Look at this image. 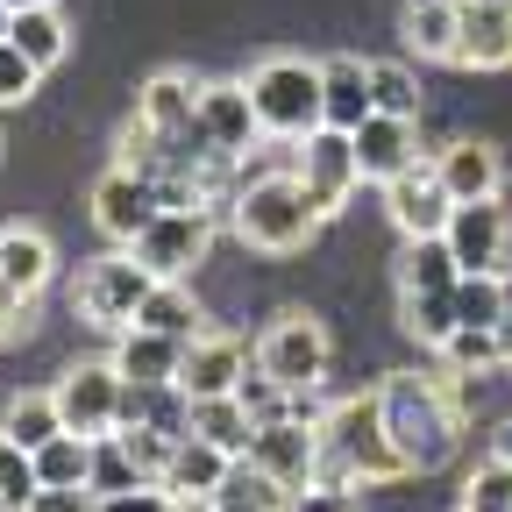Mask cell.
<instances>
[{
	"label": "cell",
	"instance_id": "18",
	"mask_svg": "<svg viewBox=\"0 0 512 512\" xmlns=\"http://www.w3.org/2000/svg\"><path fill=\"white\" fill-rule=\"evenodd\" d=\"M249 363H256V356L242 349V335L207 328V335H192V342H185V370H178V384H185L192 399H214V392H235Z\"/></svg>",
	"mask_w": 512,
	"mask_h": 512
},
{
	"label": "cell",
	"instance_id": "38",
	"mask_svg": "<svg viewBox=\"0 0 512 512\" xmlns=\"http://www.w3.org/2000/svg\"><path fill=\"white\" fill-rule=\"evenodd\" d=\"M235 399L249 406V420H256V427H271V420H285V413H292V384H278L264 363H249V370H242V384H235Z\"/></svg>",
	"mask_w": 512,
	"mask_h": 512
},
{
	"label": "cell",
	"instance_id": "32",
	"mask_svg": "<svg viewBox=\"0 0 512 512\" xmlns=\"http://www.w3.org/2000/svg\"><path fill=\"white\" fill-rule=\"evenodd\" d=\"M8 36H15L36 64H43V72H50V64H64V50H72V22L57 15V0H50V8H22Z\"/></svg>",
	"mask_w": 512,
	"mask_h": 512
},
{
	"label": "cell",
	"instance_id": "22",
	"mask_svg": "<svg viewBox=\"0 0 512 512\" xmlns=\"http://www.w3.org/2000/svg\"><path fill=\"white\" fill-rule=\"evenodd\" d=\"M228 470H235L228 448H214L207 434H178V456H171V470H164V491H178V498H214Z\"/></svg>",
	"mask_w": 512,
	"mask_h": 512
},
{
	"label": "cell",
	"instance_id": "44",
	"mask_svg": "<svg viewBox=\"0 0 512 512\" xmlns=\"http://www.w3.org/2000/svg\"><path fill=\"white\" fill-rule=\"evenodd\" d=\"M100 512H171V491L164 484H136V491H107Z\"/></svg>",
	"mask_w": 512,
	"mask_h": 512
},
{
	"label": "cell",
	"instance_id": "39",
	"mask_svg": "<svg viewBox=\"0 0 512 512\" xmlns=\"http://www.w3.org/2000/svg\"><path fill=\"white\" fill-rule=\"evenodd\" d=\"M36 79H43V64L8 36V43H0V107H22V100L36 93Z\"/></svg>",
	"mask_w": 512,
	"mask_h": 512
},
{
	"label": "cell",
	"instance_id": "15",
	"mask_svg": "<svg viewBox=\"0 0 512 512\" xmlns=\"http://www.w3.org/2000/svg\"><path fill=\"white\" fill-rule=\"evenodd\" d=\"M349 136H356L363 185H392L399 171L420 164V121H406V114H370L363 128H349Z\"/></svg>",
	"mask_w": 512,
	"mask_h": 512
},
{
	"label": "cell",
	"instance_id": "12",
	"mask_svg": "<svg viewBox=\"0 0 512 512\" xmlns=\"http://www.w3.org/2000/svg\"><path fill=\"white\" fill-rule=\"evenodd\" d=\"M299 178L320 200V214H342V200L363 185V164H356V136L349 128H313L299 143Z\"/></svg>",
	"mask_w": 512,
	"mask_h": 512
},
{
	"label": "cell",
	"instance_id": "35",
	"mask_svg": "<svg viewBox=\"0 0 512 512\" xmlns=\"http://www.w3.org/2000/svg\"><path fill=\"white\" fill-rule=\"evenodd\" d=\"M43 491L36 477V456L15 441V434H0V512H29V498Z\"/></svg>",
	"mask_w": 512,
	"mask_h": 512
},
{
	"label": "cell",
	"instance_id": "1",
	"mask_svg": "<svg viewBox=\"0 0 512 512\" xmlns=\"http://www.w3.org/2000/svg\"><path fill=\"white\" fill-rule=\"evenodd\" d=\"M377 399H384V427H392L413 477L441 470L463 448V377L448 363L441 370H392L377 384Z\"/></svg>",
	"mask_w": 512,
	"mask_h": 512
},
{
	"label": "cell",
	"instance_id": "16",
	"mask_svg": "<svg viewBox=\"0 0 512 512\" xmlns=\"http://www.w3.org/2000/svg\"><path fill=\"white\" fill-rule=\"evenodd\" d=\"M463 72H505L512 64V0H463V29H456V57Z\"/></svg>",
	"mask_w": 512,
	"mask_h": 512
},
{
	"label": "cell",
	"instance_id": "34",
	"mask_svg": "<svg viewBox=\"0 0 512 512\" xmlns=\"http://www.w3.org/2000/svg\"><path fill=\"white\" fill-rule=\"evenodd\" d=\"M505 320V271H463L456 278V328H498Z\"/></svg>",
	"mask_w": 512,
	"mask_h": 512
},
{
	"label": "cell",
	"instance_id": "17",
	"mask_svg": "<svg viewBox=\"0 0 512 512\" xmlns=\"http://www.w3.org/2000/svg\"><path fill=\"white\" fill-rule=\"evenodd\" d=\"M200 86H207V79H192V72H150V79H143V93H136V121L192 150V121H200Z\"/></svg>",
	"mask_w": 512,
	"mask_h": 512
},
{
	"label": "cell",
	"instance_id": "28",
	"mask_svg": "<svg viewBox=\"0 0 512 512\" xmlns=\"http://www.w3.org/2000/svg\"><path fill=\"white\" fill-rule=\"evenodd\" d=\"M285 498H292V491H285L271 470H256L249 456H235V470H228L221 491H214L221 512H285Z\"/></svg>",
	"mask_w": 512,
	"mask_h": 512
},
{
	"label": "cell",
	"instance_id": "7",
	"mask_svg": "<svg viewBox=\"0 0 512 512\" xmlns=\"http://www.w3.org/2000/svg\"><path fill=\"white\" fill-rule=\"evenodd\" d=\"M128 249L150 264V278H192L214 249V207H164Z\"/></svg>",
	"mask_w": 512,
	"mask_h": 512
},
{
	"label": "cell",
	"instance_id": "8",
	"mask_svg": "<svg viewBox=\"0 0 512 512\" xmlns=\"http://www.w3.org/2000/svg\"><path fill=\"white\" fill-rule=\"evenodd\" d=\"M256 143H264V128H256L249 86H242V79H207V86H200V121H192V150L242 164Z\"/></svg>",
	"mask_w": 512,
	"mask_h": 512
},
{
	"label": "cell",
	"instance_id": "40",
	"mask_svg": "<svg viewBox=\"0 0 512 512\" xmlns=\"http://www.w3.org/2000/svg\"><path fill=\"white\" fill-rule=\"evenodd\" d=\"M463 505L470 512H512V463H477V477L463 484Z\"/></svg>",
	"mask_w": 512,
	"mask_h": 512
},
{
	"label": "cell",
	"instance_id": "24",
	"mask_svg": "<svg viewBox=\"0 0 512 512\" xmlns=\"http://www.w3.org/2000/svg\"><path fill=\"white\" fill-rule=\"evenodd\" d=\"M406 50L413 57H456V29H463V0H406Z\"/></svg>",
	"mask_w": 512,
	"mask_h": 512
},
{
	"label": "cell",
	"instance_id": "42",
	"mask_svg": "<svg viewBox=\"0 0 512 512\" xmlns=\"http://www.w3.org/2000/svg\"><path fill=\"white\" fill-rule=\"evenodd\" d=\"M285 512H363V498H356V484L313 477V484H299V491L285 498Z\"/></svg>",
	"mask_w": 512,
	"mask_h": 512
},
{
	"label": "cell",
	"instance_id": "46",
	"mask_svg": "<svg viewBox=\"0 0 512 512\" xmlns=\"http://www.w3.org/2000/svg\"><path fill=\"white\" fill-rule=\"evenodd\" d=\"M484 456H491V463H512V420L491 427V448H484Z\"/></svg>",
	"mask_w": 512,
	"mask_h": 512
},
{
	"label": "cell",
	"instance_id": "14",
	"mask_svg": "<svg viewBox=\"0 0 512 512\" xmlns=\"http://www.w3.org/2000/svg\"><path fill=\"white\" fill-rule=\"evenodd\" d=\"M249 463H256V470H271L285 491L313 484V477H320V427H306V420H292V413L271 420V427H256Z\"/></svg>",
	"mask_w": 512,
	"mask_h": 512
},
{
	"label": "cell",
	"instance_id": "29",
	"mask_svg": "<svg viewBox=\"0 0 512 512\" xmlns=\"http://www.w3.org/2000/svg\"><path fill=\"white\" fill-rule=\"evenodd\" d=\"M456 377H484V370H512V342L498 328H456L441 349H434Z\"/></svg>",
	"mask_w": 512,
	"mask_h": 512
},
{
	"label": "cell",
	"instance_id": "49",
	"mask_svg": "<svg viewBox=\"0 0 512 512\" xmlns=\"http://www.w3.org/2000/svg\"><path fill=\"white\" fill-rule=\"evenodd\" d=\"M8 29H15V8H8V0H0V43H8Z\"/></svg>",
	"mask_w": 512,
	"mask_h": 512
},
{
	"label": "cell",
	"instance_id": "47",
	"mask_svg": "<svg viewBox=\"0 0 512 512\" xmlns=\"http://www.w3.org/2000/svg\"><path fill=\"white\" fill-rule=\"evenodd\" d=\"M171 512H221V505H214V498H178V491H171Z\"/></svg>",
	"mask_w": 512,
	"mask_h": 512
},
{
	"label": "cell",
	"instance_id": "41",
	"mask_svg": "<svg viewBox=\"0 0 512 512\" xmlns=\"http://www.w3.org/2000/svg\"><path fill=\"white\" fill-rule=\"evenodd\" d=\"M121 441H128V456L143 463V477L164 484V470H171V456H178V434H164V427H121Z\"/></svg>",
	"mask_w": 512,
	"mask_h": 512
},
{
	"label": "cell",
	"instance_id": "36",
	"mask_svg": "<svg viewBox=\"0 0 512 512\" xmlns=\"http://www.w3.org/2000/svg\"><path fill=\"white\" fill-rule=\"evenodd\" d=\"M370 93H377V114H406V121H420V79H413V64L377 57V64H370Z\"/></svg>",
	"mask_w": 512,
	"mask_h": 512
},
{
	"label": "cell",
	"instance_id": "43",
	"mask_svg": "<svg viewBox=\"0 0 512 512\" xmlns=\"http://www.w3.org/2000/svg\"><path fill=\"white\" fill-rule=\"evenodd\" d=\"M29 512H100V491H86V484H43L29 498Z\"/></svg>",
	"mask_w": 512,
	"mask_h": 512
},
{
	"label": "cell",
	"instance_id": "6",
	"mask_svg": "<svg viewBox=\"0 0 512 512\" xmlns=\"http://www.w3.org/2000/svg\"><path fill=\"white\" fill-rule=\"evenodd\" d=\"M256 363H264L278 384H292V392H306V384H328V363H335V342H328V328H320L313 313H278L271 328H264V342H256Z\"/></svg>",
	"mask_w": 512,
	"mask_h": 512
},
{
	"label": "cell",
	"instance_id": "21",
	"mask_svg": "<svg viewBox=\"0 0 512 512\" xmlns=\"http://www.w3.org/2000/svg\"><path fill=\"white\" fill-rule=\"evenodd\" d=\"M114 370L136 377V384H178L185 342L178 335H157V328H121L114 335Z\"/></svg>",
	"mask_w": 512,
	"mask_h": 512
},
{
	"label": "cell",
	"instance_id": "50",
	"mask_svg": "<svg viewBox=\"0 0 512 512\" xmlns=\"http://www.w3.org/2000/svg\"><path fill=\"white\" fill-rule=\"evenodd\" d=\"M8 8H15V15H22V8H50V0H8Z\"/></svg>",
	"mask_w": 512,
	"mask_h": 512
},
{
	"label": "cell",
	"instance_id": "31",
	"mask_svg": "<svg viewBox=\"0 0 512 512\" xmlns=\"http://www.w3.org/2000/svg\"><path fill=\"white\" fill-rule=\"evenodd\" d=\"M57 427H64V413H57V392H15L8 406H0V434H15V441L29 448V456H36V448H43Z\"/></svg>",
	"mask_w": 512,
	"mask_h": 512
},
{
	"label": "cell",
	"instance_id": "48",
	"mask_svg": "<svg viewBox=\"0 0 512 512\" xmlns=\"http://www.w3.org/2000/svg\"><path fill=\"white\" fill-rule=\"evenodd\" d=\"M498 335L512 342V271H505V320H498Z\"/></svg>",
	"mask_w": 512,
	"mask_h": 512
},
{
	"label": "cell",
	"instance_id": "33",
	"mask_svg": "<svg viewBox=\"0 0 512 512\" xmlns=\"http://www.w3.org/2000/svg\"><path fill=\"white\" fill-rule=\"evenodd\" d=\"M399 313H406V335L441 349L448 335H456V285L448 292H399Z\"/></svg>",
	"mask_w": 512,
	"mask_h": 512
},
{
	"label": "cell",
	"instance_id": "11",
	"mask_svg": "<svg viewBox=\"0 0 512 512\" xmlns=\"http://www.w3.org/2000/svg\"><path fill=\"white\" fill-rule=\"evenodd\" d=\"M441 242L456 249L463 271H505V264H512V214H505L498 200H456Z\"/></svg>",
	"mask_w": 512,
	"mask_h": 512
},
{
	"label": "cell",
	"instance_id": "52",
	"mask_svg": "<svg viewBox=\"0 0 512 512\" xmlns=\"http://www.w3.org/2000/svg\"><path fill=\"white\" fill-rule=\"evenodd\" d=\"M0 150H8V143H0Z\"/></svg>",
	"mask_w": 512,
	"mask_h": 512
},
{
	"label": "cell",
	"instance_id": "9",
	"mask_svg": "<svg viewBox=\"0 0 512 512\" xmlns=\"http://www.w3.org/2000/svg\"><path fill=\"white\" fill-rule=\"evenodd\" d=\"M164 214V192H157V178H143V171H128V164H107L100 178H93V228L114 242V249H128L150 221Z\"/></svg>",
	"mask_w": 512,
	"mask_h": 512
},
{
	"label": "cell",
	"instance_id": "30",
	"mask_svg": "<svg viewBox=\"0 0 512 512\" xmlns=\"http://www.w3.org/2000/svg\"><path fill=\"white\" fill-rule=\"evenodd\" d=\"M36 477H43V484H86V491H93V434L57 427V434L36 448Z\"/></svg>",
	"mask_w": 512,
	"mask_h": 512
},
{
	"label": "cell",
	"instance_id": "25",
	"mask_svg": "<svg viewBox=\"0 0 512 512\" xmlns=\"http://www.w3.org/2000/svg\"><path fill=\"white\" fill-rule=\"evenodd\" d=\"M136 328H157V335L192 342V335H207V313H200V299H192L185 278H157L150 299H143V313H136Z\"/></svg>",
	"mask_w": 512,
	"mask_h": 512
},
{
	"label": "cell",
	"instance_id": "5",
	"mask_svg": "<svg viewBox=\"0 0 512 512\" xmlns=\"http://www.w3.org/2000/svg\"><path fill=\"white\" fill-rule=\"evenodd\" d=\"M150 264L136 249H114V256H100V264L79 278V313L93 320V328H107V335H121V328H136V313H143V299H150Z\"/></svg>",
	"mask_w": 512,
	"mask_h": 512
},
{
	"label": "cell",
	"instance_id": "19",
	"mask_svg": "<svg viewBox=\"0 0 512 512\" xmlns=\"http://www.w3.org/2000/svg\"><path fill=\"white\" fill-rule=\"evenodd\" d=\"M434 171L448 185V200H498V192H505V157L491 143H477V136L434 150Z\"/></svg>",
	"mask_w": 512,
	"mask_h": 512
},
{
	"label": "cell",
	"instance_id": "3",
	"mask_svg": "<svg viewBox=\"0 0 512 512\" xmlns=\"http://www.w3.org/2000/svg\"><path fill=\"white\" fill-rule=\"evenodd\" d=\"M320 221H328V214H320V200L306 192L299 171H264V178H242L228 228H235L242 249H256V256H292V249L313 242Z\"/></svg>",
	"mask_w": 512,
	"mask_h": 512
},
{
	"label": "cell",
	"instance_id": "4",
	"mask_svg": "<svg viewBox=\"0 0 512 512\" xmlns=\"http://www.w3.org/2000/svg\"><path fill=\"white\" fill-rule=\"evenodd\" d=\"M249 86V107H256V128L271 143H306L313 128H328V107H320V64L313 57H264L256 72L242 79Z\"/></svg>",
	"mask_w": 512,
	"mask_h": 512
},
{
	"label": "cell",
	"instance_id": "37",
	"mask_svg": "<svg viewBox=\"0 0 512 512\" xmlns=\"http://www.w3.org/2000/svg\"><path fill=\"white\" fill-rule=\"evenodd\" d=\"M136 484H150V477H143V463H136V456H128L121 427H114V434H100V441H93V491L107 498V491H136Z\"/></svg>",
	"mask_w": 512,
	"mask_h": 512
},
{
	"label": "cell",
	"instance_id": "27",
	"mask_svg": "<svg viewBox=\"0 0 512 512\" xmlns=\"http://www.w3.org/2000/svg\"><path fill=\"white\" fill-rule=\"evenodd\" d=\"M456 278H463V264H456V249H448L441 235L406 242V256H399V292H448Z\"/></svg>",
	"mask_w": 512,
	"mask_h": 512
},
{
	"label": "cell",
	"instance_id": "51",
	"mask_svg": "<svg viewBox=\"0 0 512 512\" xmlns=\"http://www.w3.org/2000/svg\"><path fill=\"white\" fill-rule=\"evenodd\" d=\"M456 512H470V505H456Z\"/></svg>",
	"mask_w": 512,
	"mask_h": 512
},
{
	"label": "cell",
	"instance_id": "26",
	"mask_svg": "<svg viewBox=\"0 0 512 512\" xmlns=\"http://www.w3.org/2000/svg\"><path fill=\"white\" fill-rule=\"evenodd\" d=\"M192 434H207L214 448H228V456H249L256 441V420L235 392H214V399H192Z\"/></svg>",
	"mask_w": 512,
	"mask_h": 512
},
{
	"label": "cell",
	"instance_id": "23",
	"mask_svg": "<svg viewBox=\"0 0 512 512\" xmlns=\"http://www.w3.org/2000/svg\"><path fill=\"white\" fill-rule=\"evenodd\" d=\"M0 278H8L22 299H36L57 278V249L43 228H0Z\"/></svg>",
	"mask_w": 512,
	"mask_h": 512
},
{
	"label": "cell",
	"instance_id": "45",
	"mask_svg": "<svg viewBox=\"0 0 512 512\" xmlns=\"http://www.w3.org/2000/svg\"><path fill=\"white\" fill-rule=\"evenodd\" d=\"M22 320H29V299H22L8 278H0V342H8V335L22 328Z\"/></svg>",
	"mask_w": 512,
	"mask_h": 512
},
{
	"label": "cell",
	"instance_id": "2",
	"mask_svg": "<svg viewBox=\"0 0 512 512\" xmlns=\"http://www.w3.org/2000/svg\"><path fill=\"white\" fill-rule=\"evenodd\" d=\"M320 477L328 484H392L413 477L392 427H384V399L356 392V399H328L320 413Z\"/></svg>",
	"mask_w": 512,
	"mask_h": 512
},
{
	"label": "cell",
	"instance_id": "10",
	"mask_svg": "<svg viewBox=\"0 0 512 512\" xmlns=\"http://www.w3.org/2000/svg\"><path fill=\"white\" fill-rule=\"evenodd\" d=\"M121 370H114V356L107 363H72V370H64L57 384H50V392H57V413H64V427H72V434H114L121 427Z\"/></svg>",
	"mask_w": 512,
	"mask_h": 512
},
{
	"label": "cell",
	"instance_id": "20",
	"mask_svg": "<svg viewBox=\"0 0 512 512\" xmlns=\"http://www.w3.org/2000/svg\"><path fill=\"white\" fill-rule=\"evenodd\" d=\"M320 107H328V128H363L377 114V93H370V64L363 57H320Z\"/></svg>",
	"mask_w": 512,
	"mask_h": 512
},
{
	"label": "cell",
	"instance_id": "13",
	"mask_svg": "<svg viewBox=\"0 0 512 512\" xmlns=\"http://www.w3.org/2000/svg\"><path fill=\"white\" fill-rule=\"evenodd\" d=\"M384 214H392V228L406 242H420V235H441L448 228L456 200H448V185H441L434 164H413V171H399L392 185H384Z\"/></svg>",
	"mask_w": 512,
	"mask_h": 512
}]
</instances>
